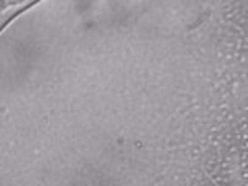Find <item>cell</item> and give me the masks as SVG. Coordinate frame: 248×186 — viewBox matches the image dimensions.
Segmentation results:
<instances>
[{
	"mask_svg": "<svg viewBox=\"0 0 248 186\" xmlns=\"http://www.w3.org/2000/svg\"><path fill=\"white\" fill-rule=\"evenodd\" d=\"M36 0H0V28L10 20L13 16L19 14Z\"/></svg>",
	"mask_w": 248,
	"mask_h": 186,
	"instance_id": "1",
	"label": "cell"
}]
</instances>
